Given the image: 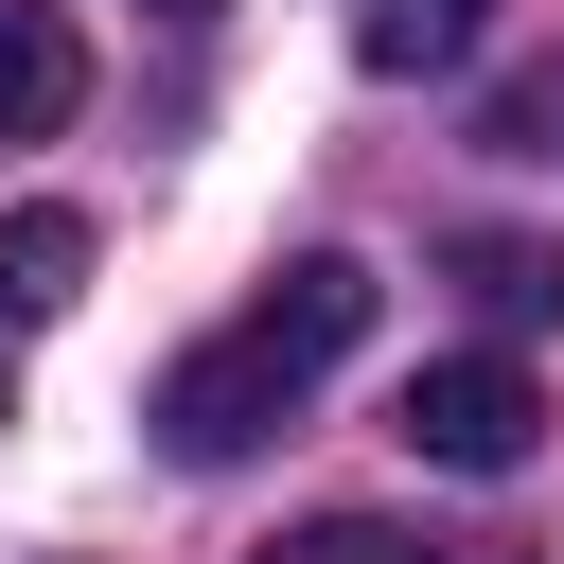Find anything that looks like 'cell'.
<instances>
[{
    "label": "cell",
    "instance_id": "obj_8",
    "mask_svg": "<svg viewBox=\"0 0 564 564\" xmlns=\"http://www.w3.org/2000/svg\"><path fill=\"white\" fill-rule=\"evenodd\" d=\"M141 18H212V0H141Z\"/></svg>",
    "mask_w": 564,
    "mask_h": 564
},
{
    "label": "cell",
    "instance_id": "obj_3",
    "mask_svg": "<svg viewBox=\"0 0 564 564\" xmlns=\"http://www.w3.org/2000/svg\"><path fill=\"white\" fill-rule=\"evenodd\" d=\"M88 106V53H70V18L53 0H0V141H53Z\"/></svg>",
    "mask_w": 564,
    "mask_h": 564
},
{
    "label": "cell",
    "instance_id": "obj_7",
    "mask_svg": "<svg viewBox=\"0 0 564 564\" xmlns=\"http://www.w3.org/2000/svg\"><path fill=\"white\" fill-rule=\"evenodd\" d=\"M264 564H423V546H405L388 511H317V529H282Z\"/></svg>",
    "mask_w": 564,
    "mask_h": 564
},
{
    "label": "cell",
    "instance_id": "obj_9",
    "mask_svg": "<svg viewBox=\"0 0 564 564\" xmlns=\"http://www.w3.org/2000/svg\"><path fill=\"white\" fill-rule=\"evenodd\" d=\"M0 423H18V388H0Z\"/></svg>",
    "mask_w": 564,
    "mask_h": 564
},
{
    "label": "cell",
    "instance_id": "obj_2",
    "mask_svg": "<svg viewBox=\"0 0 564 564\" xmlns=\"http://www.w3.org/2000/svg\"><path fill=\"white\" fill-rule=\"evenodd\" d=\"M405 458H441V476H511L529 441H546V388H529V352H441V370H405Z\"/></svg>",
    "mask_w": 564,
    "mask_h": 564
},
{
    "label": "cell",
    "instance_id": "obj_1",
    "mask_svg": "<svg viewBox=\"0 0 564 564\" xmlns=\"http://www.w3.org/2000/svg\"><path fill=\"white\" fill-rule=\"evenodd\" d=\"M352 335H370V264H352V247H300V264H282V282H264V300H247L229 335H194V352H176V370L141 388L159 458H194V476H212V458L282 441V423L317 405V370H335Z\"/></svg>",
    "mask_w": 564,
    "mask_h": 564
},
{
    "label": "cell",
    "instance_id": "obj_6",
    "mask_svg": "<svg viewBox=\"0 0 564 564\" xmlns=\"http://www.w3.org/2000/svg\"><path fill=\"white\" fill-rule=\"evenodd\" d=\"M0 300H18V317L88 300V212H18V229H0Z\"/></svg>",
    "mask_w": 564,
    "mask_h": 564
},
{
    "label": "cell",
    "instance_id": "obj_4",
    "mask_svg": "<svg viewBox=\"0 0 564 564\" xmlns=\"http://www.w3.org/2000/svg\"><path fill=\"white\" fill-rule=\"evenodd\" d=\"M441 264H458V300H476L494 335H564V247H529V229H458Z\"/></svg>",
    "mask_w": 564,
    "mask_h": 564
},
{
    "label": "cell",
    "instance_id": "obj_5",
    "mask_svg": "<svg viewBox=\"0 0 564 564\" xmlns=\"http://www.w3.org/2000/svg\"><path fill=\"white\" fill-rule=\"evenodd\" d=\"M476 18H494V0H352V53H370V70H458Z\"/></svg>",
    "mask_w": 564,
    "mask_h": 564
}]
</instances>
